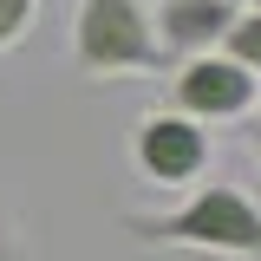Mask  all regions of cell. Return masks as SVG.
Segmentation results:
<instances>
[{
	"mask_svg": "<svg viewBox=\"0 0 261 261\" xmlns=\"http://www.w3.org/2000/svg\"><path fill=\"white\" fill-rule=\"evenodd\" d=\"M137 248H183L216 261H261V202L242 183H196L176 209H124L118 216Z\"/></svg>",
	"mask_w": 261,
	"mask_h": 261,
	"instance_id": "6da1fadb",
	"label": "cell"
},
{
	"mask_svg": "<svg viewBox=\"0 0 261 261\" xmlns=\"http://www.w3.org/2000/svg\"><path fill=\"white\" fill-rule=\"evenodd\" d=\"M72 65L98 85L130 79V72H163L150 7L144 0H79L72 7Z\"/></svg>",
	"mask_w": 261,
	"mask_h": 261,
	"instance_id": "7a4b0ae2",
	"label": "cell"
},
{
	"mask_svg": "<svg viewBox=\"0 0 261 261\" xmlns=\"http://www.w3.org/2000/svg\"><path fill=\"white\" fill-rule=\"evenodd\" d=\"M209 163H216V137L209 124H196L183 111H144L137 124H130V170L150 183V190H196L202 176H209Z\"/></svg>",
	"mask_w": 261,
	"mask_h": 261,
	"instance_id": "3957f363",
	"label": "cell"
},
{
	"mask_svg": "<svg viewBox=\"0 0 261 261\" xmlns=\"http://www.w3.org/2000/svg\"><path fill=\"white\" fill-rule=\"evenodd\" d=\"M255 98H261V79L242 59H228L222 46L190 53L170 72V111H183L196 124H242L255 111Z\"/></svg>",
	"mask_w": 261,
	"mask_h": 261,
	"instance_id": "277c9868",
	"label": "cell"
},
{
	"mask_svg": "<svg viewBox=\"0 0 261 261\" xmlns=\"http://www.w3.org/2000/svg\"><path fill=\"white\" fill-rule=\"evenodd\" d=\"M235 13H242V0H157L150 33H157L163 59H190V53L222 46V33L235 27Z\"/></svg>",
	"mask_w": 261,
	"mask_h": 261,
	"instance_id": "5b68a950",
	"label": "cell"
},
{
	"mask_svg": "<svg viewBox=\"0 0 261 261\" xmlns=\"http://www.w3.org/2000/svg\"><path fill=\"white\" fill-rule=\"evenodd\" d=\"M222 53H228V59H242V65L261 79V7H242V13H235V27L222 33Z\"/></svg>",
	"mask_w": 261,
	"mask_h": 261,
	"instance_id": "8992f818",
	"label": "cell"
},
{
	"mask_svg": "<svg viewBox=\"0 0 261 261\" xmlns=\"http://www.w3.org/2000/svg\"><path fill=\"white\" fill-rule=\"evenodd\" d=\"M39 20V0H0V53H13Z\"/></svg>",
	"mask_w": 261,
	"mask_h": 261,
	"instance_id": "52a82bcc",
	"label": "cell"
},
{
	"mask_svg": "<svg viewBox=\"0 0 261 261\" xmlns=\"http://www.w3.org/2000/svg\"><path fill=\"white\" fill-rule=\"evenodd\" d=\"M242 144H248V157H255V170H261V98H255V111L242 118Z\"/></svg>",
	"mask_w": 261,
	"mask_h": 261,
	"instance_id": "ba28073f",
	"label": "cell"
},
{
	"mask_svg": "<svg viewBox=\"0 0 261 261\" xmlns=\"http://www.w3.org/2000/svg\"><path fill=\"white\" fill-rule=\"evenodd\" d=\"M0 261H20V228H13L7 209H0Z\"/></svg>",
	"mask_w": 261,
	"mask_h": 261,
	"instance_id": "9c48e42d",
	"label": "cell"
},
{
	"mask_svg": "<svg viewBox=\"0 0 261 261\" xmlns=\"http://www.w3.org/2000/svg\"><path fill=\"white\" fill-rule=\"evenodd\" d=\"M242 7H261V0H242Z\"/></svg>",
	"mask_w": 261,
	"mask_h": 261,
	"instance_id": "30bf717a",
	"label": "cell"
}]
</instances>
